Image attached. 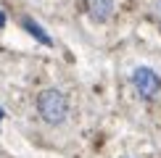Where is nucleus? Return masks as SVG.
I'll return each mask as SVG.
<instances>
[{
    "instance_id": "1",
    "label": "nucleus",
    "mask_w": 161,
    "mask_h": 158,
    "mask_svg": "<svg viewBox=\"0 0 161 158\" xmlns=\"http://www.w3.org/2000/svg\"><path fill=\"white\" fill-rule=\"evenodd\" d=\"M37 113H40V118H42L45 124L58 127V124H64L66 116H69V97H66L61 90H56V87L42 90L37 95Z\"/></svg>"
},
{
    "instance_id": "2",
    "label": "nucleus",
    "mask_w": 161,
    "mask_h": 158,
    "mask_svg": "<svg viewBox=\"0 0 161 158\" xmlns=\"http://www.w3.org/2000/svg\"><path fill=\"white\" fill-rule=\"evenodd\" d=\"M132 84H135L137 95L143 97V100H153V97L158 95V90H161V76L151 69V66H137V69L132 71Z\"/></svg>"
},
{
    "instance_id": "3",
    "label": "nucleus",
    "mask_w": 161,
    "mask_h": 158,
    "mask_svg": "<svg viewBox=\"0 0 161 158\" xmlns=\"http://www.w3.org/2000/svg\"><path fill=\"white\" fill-rule=\"evenodd\" d=\"M85 8H87V16L98 24H106L108 18L114 16V0H85Z\"/></svg>"
},
{
    "instance_id": "4",
    "label": "nucleus",
    "mask_w": 161,
    "mask_h": 158,
    "mask_svg": "<svg viewBox=\"0 0 161 158\" xmlns=\"http://www.w3.org/2000/svg\"><path fill=\"white\" fill-rule=\"evenodd\" d=\"M24 29H26V32H32V34H35V37H37L42 45H53V40L48 37V32H45L40 24H35L32 18H24Z\"/></svg>"
},
{
    "instance_id": "5",
    "label": "nucleus",
    "mask_w": 161,
    "mask_h": 158,
    "mask_svg": "<svg viewBox=\"0 0 161 158\" xmlns=\"http://www.w3.org/2000/svg\"><path fill=\"white\" fill-rule=\"evenodd\" d=\"M156 18H158V24H161V0L156 3Z\"/></svg>"
},
{
    "instance_id": "6",
    "label": "nucleus",
    "mask_w": 161,
    "mask_h": 158,
    "mask_svg": "<svg viewBox=\"0 0 161 158\" xmlns=\"http://www.w3.org/2000/svg\"><path fill=\"white\" fill-rule=\"evenodd\" d=\"M3 26H5V13L0 11V29H3Z\"/></svg>"
},
{
    "instance_id": "7",
    "label": "nucleus",
    "mask_w": 161,
    "mask_h": 158,
    "mask_svg": "<svg viewBox=\"0 0 161 158\" xmlns=\"http://www.w3.org/2000/svg\"><path fill=\"white\" fill-rule=\"evenodd\" d=\"M0 116H3V111H0Z\"/></svg>"
}]
</instances>
